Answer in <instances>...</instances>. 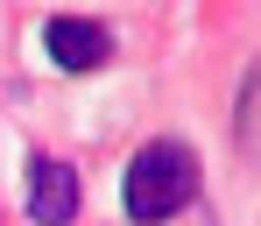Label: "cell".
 <instances>
[{
    "label": "cell",
    "mask_w": 261,
    "mask_h": 226,
    "mask_svg": "<svg viewBox=\"0 0 261 226\" xmlns=\"http://www.w3.org/2000/svg\"><path fill=\"white\" fill-rule=\"evenodd\" d=\"M191 198H198V156L184 141H148L127 163V219H141V226L176 219Z\"/></svg>",
    "instance_id": "6da1fadb"
},
{
    "label": "cell",
    "mask_w": 261,
    "mask_h": 226,
    "mask_svg": "<svg viewBox=\"0 0 261 226\" xmlns=\"http://www.w3.org/2000/svg\"><path fill=\"white\" fill-rule=\"evenodd\" d=\"M43 43H49V57L64 64V71H99L106 64V49H113V36L99 29V21H78V14H57L43 29Z\"/></svg>",
    "instance_id": "7a4b0ae2"
},
{
    "label": "cell",
    "mask_w": 261,
    "mask_h": 226,
    "mask_svg": "<svg viewBox=\"0 0 261 226\" xmlns=\"http://www.w3.org/2000/svg\"><path fill=\"white\" fill-rule=\"evenodd\" d=\"M29 212L43 226H71L78 219V177H71V163L36 156V170H29Z\"/></svg>",
    "instance_id": "3957f363"
}]
</instances>
